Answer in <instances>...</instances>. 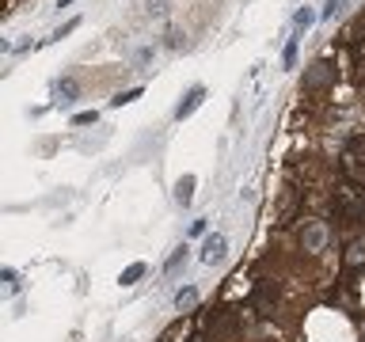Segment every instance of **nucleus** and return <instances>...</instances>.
Masks as SVG:
<instances>
[{
    "mask_svg": "<svg viewBox=\"0 0 365 342\" xmlns=\"http://www.w3.org/2000/svg\"><path fill=\"white\" fill-rule=\"evenodd\" d=\"M331 209L342 224H365V182L342 179L331 190Z\"/></svg>",
    "mask_w": 365,
    "mask_h": 342,
    "instance_id": "1",
    "label": "nucleus"
},
{
    "mask_svg": "<svg viewBox=\"0 0 365 342\" xmlns=\"http://www.w3.org/2000/svg\"><path fill=\"white\" fill-rule=\"evenodd\" d=\"M236 335H240V319L232 308H213L205 316V331L198 342H236Z\"/></svg>",
    "mask_w": 365,
    "mask_h": 342,
    "instance_id": "2",
    "label": "nucleus"
},
{
    "mask_svg": "<svg viewBox=\"0 0 365 342\" xmlns=\"http://www.w3.org/2000/svg\"><path fill=\"white\" fill-rule=\"evenodd\" d=\"M335 80H339V68L331 61H312V65H308V73H304V80H301V88L304 91H327Z\"/></svg>",
    "mask_w": 365,
    "mask_h": 342,
    "instance_id": "3",
    "label": "nucleus"
},
{
    "mask_svg": "<svg viewBox=\"0 0 365 342\" xmlns=\"http://www.w3.org/2000/svg\"><path fill=\"white\" fill-rule=\"evenodd\" d=\"M342 171H346V179L365 182V137H354L346 145V152H342Z\"/></svg>",
    "mask_w": 365,
    "mask_h": 342,
    "instance_id": "4",
    "label": "nucleus"
},
{
    "mask_svg": "<svg viewBox=\"0 0 365 342\" xmlns=\"http://www.w3.org/2000/svg\"><path fill=\"white\" fill-rule=\"evenodd\" d=\"M297 202H301V190L293 187H282V202H278V224H289L293 217H297Z\"/></svg>",
    "mask_w": 365,
    "mask_h": 342,
    "instance_id": "5",
    "label": "nucleus"
},
{
    "mask_svg": "<svg viewBox=\"0 0 365 342\" xmlns=\"http://www.w3.org/2000/svg\"><path fill=\"white\" fill-rule=\"evenodd\" d=\"M202 99H205V88H202V84H194V88L187 91V95H182V103H179V107H175V122H182V118H190V114H194V110L202 107Z\"/></svg>",
    "mask_w": 365,
    "mask_h": 342,
    "instance_id": "6",
    "label": "nucleus"
},
{
    "mask_svg": "<svg viewBox=\"0 0 365 342\" xmlns=\"http://www.w3.org/2000/svg\"><path fill=\"white\" fill-rule=\"evenodd\" d=\"M274 301H278V289H274L270 281H259V289H255V308H259L262 316H270Z\"/></svg>",
    "mask_w": 365,
    "mask_h": 342,
    "instance_id": "7",
    "label": "nucleus"
},
{
    "mask_svg": "<svg viewBox=\"0 0 365 342\" xmlns=\"http://www.w3.org/2000/svg\"><path fill=\"white\" fill-rule=\"evenodd\" d=\"M225 259V236H210L205 239V247H202V262H221Z\"/></svg>",
    "mask_w": 365,
    "mask_h": 342,
    "instance_id": "8",
    "label": "nucleus"
},
{
    "mask_svg": "<svg viewBox=\"0 0 365 342\" xmlns=\"http://www.w3.org/2000/svg\"><path fill=\"white\" fill-rule=\"evenodd\" d=\"M194 175H179V182H175V202L179 205H190V198H194Z\"/></svg>",
    "mask_w": 365,
    "mask_h": 342,
    "instance_id": "9",
    "label": "nucleus"
},
{
    "mask_svg": "<svg viewBox=\"0 0 365 342\" xmlns=\"http://www.w3.org/2000/svg\"><path fill=\"white\" fill-rule=\"evenodd\" d=\"M145 270H148L145 262H133V266H125V270L118 274V285H133V281H141V278H145Z\"/></svg>",
    "mask_w": 365,
    "mask_h": 342,
    "instance_id": "10",
    "label": "nucleus"
},
{
    "mask_svg": "<svg viewBox=\"0 0 365 342\" xmlns=\"http://www.w3.org/2000/svg\"><path fill=\"white\" fill-rule=\"evenodd\" d=\"M297 42H301V31H297L293 38L285 42V53H282V65H285V68H293V65H297Z\"/></svg>",
    "mask_w": 365,
    "mask_h": 342,
    "instance_id": "11",
    "label": "nucleus"
},
{
    "mask_svg": "<svg viewBox=\"0 0 365 342\" xmlns=\"http://www.w3.org/2000/svg\"><path fill=\"white\" fill-rule=\"evenodd\" d=\"M133 99H141V88H130V91H118V95H114L110 103H114V107H125V103H133Z\"/></svg>",
    "mask_w": 365,
    "mask_h": 342,
    "instance_id": "12",
    "label": "nucleus"
},
{
    "mask_svg": "<svg viewBox=\"0 0 365 342\" xmlns=\"http://www.w3.org/2000/svg\"><path fill=\"white\" fill-rule=\"evenodd\" d=\"M194 301H198V289H179V293H175V304H179V308H190Z\"/></svg>",
    "mask_w": 365,
    "mask_h": 342,
    "instance_id": "13",
    "label": "nucleus"
},
{
    "mask_svg": "<svg viewBox=\"0 0 365 342\" xmlns=\"http://www.w3.org/2000/svg\"><path fill=\"white\" fill-rule=\"evenodd\" d=\"M339 8H346V0H327L319 16H324V19H335V16H339Z\"/></svg>",
    "mask_w": 365,
    "mask_h": 342,
    "instance_id": "14",
    "label": "nucleus"
},
{
    "mask_svg": "<svg viewBox=\"0 0 365 342\" xmlns=\"http://www.w3.org/2000/svg\"><path fill=\"white\" fill-rule=\"evenodd\" d=\"M76 23H80V19H68L65 27H57V31H53V34H50V38H46V42H57V38H65V34H73V31H76Z\"/></svg>",
    "mask_w": 365,
    "mask_h": 342,
    "instance_id": "15",
    "label": "nucleus"
},
{
    "mask_svg": "<svg viewBox=\"0 0 365 342\" xmlns=\"http://www.w3.org/2000/svg\"><path fill=\"white\" fill-rule=\"evenodd\" d=\"M312 19H316V11H312V8L297 11V31H304V27H308V23H312Z\"/></svg>",
    "mask_w": 365,
    "mask_h": 342,
    "instance_id": "16",
    "label": "nucleus"
},
{
    "mask_svg": "<svg viewBox=\"0 0 365 342\" xmlns=\"http://www.w3.org/2000/svg\"><path fill=\"white\" fill-rule=\"evenodd\" d=\"M96 118H99V114H96V110H84V114H76V118H73V122H76V125H91V122H96Z\"/></svg>",
    "mask_w": 365,
    "mask_h": 342,
    "instance_id": "17",
    "label": "nucleus"
},
{
    "mask_svg": "<svg viewBox=\"0 0 365 342\" xmlns=\"http://www.w3.org/2000/svg\"><path fill=\"white\" fill-rule=\"evenodd\" d=\"M148 11H153V16H164V11H168V0H148Z\"/></svg>",
    "mask_w": 365,
    "mask_h": 342,
    "instance_id": "18",
    "label": "nucleus"
},
{
    "mask_svg": "<svg viewBox=\"0 0 365 342\" xmlns=\"http://www.w3.org/2000/svg\"><path fill=\"white\" fill-rule=\"evenodd\" d=\"M0 278H4V281L11 285V289H19V274H16V270H4V274H0Z\"/></svg>",
    "mask_w": 365,
    "mask_h": 342,
    "instance_id": "19",
    "label": "nucleus"
},
{
    "mask_svg": "<svg viewBox=\"0 0 365 342\" xmlns=\"http://www.w3.org/2000/svg\"><path fill=\"white\" fill-rule=\"evenodd\" d=\"M182 255H187V247H179V251H175V255H171V259H168V270H175V266H179V262H182Z\"/></svg>",
    "mask_w": 365,
    "mask_h": 342,
    "instance_id": "20",
    "label": "nucleus"
},
{
    "mask_svg": "<svg viewBox=\"0 0 365 342\" xmlns=\"http://www.w3.org/2000/svg\"><path fill=\"white\" fill-rule=\"evenodd\" d=\"M354 34H358V38H365V11H361V19H358V27H354Z\"/></svg>",
    "mask_w": 365,
    "mask_h": 342,
    "instance_id": "21",
    "label": "nucleus"
}]
</instances>
